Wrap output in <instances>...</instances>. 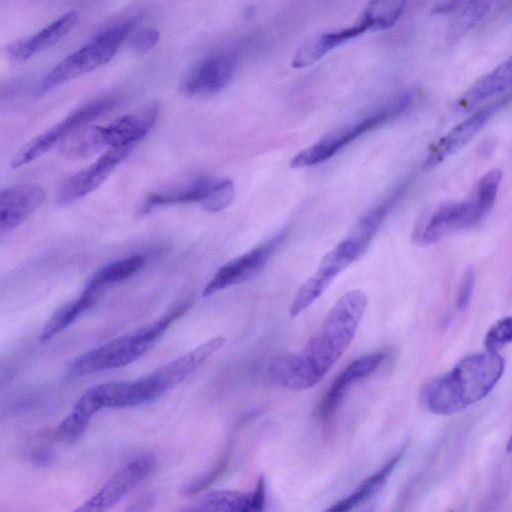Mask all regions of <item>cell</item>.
I'll return each mask as SVG.
<instances>
[{
	"mask_svg": "<svg viewBox=\"0 0 512 512\" xmlns=\"http://www.w3.org/2000/svg\"><path fill=\"white\" fill-rule=\"evenodd\" d=\"M368 304L359 289L344 293L325 316L321 329L306 344L303 355L324 376L352 342Z\"/></svg>",
	"mask_w": 512,
	"mask_h": 512,
	"instance_id": "3957f363",
	"label": "cell"
},
{
	"mask_svg": "<svg viewBox=\"0 0 512 512\" xmlns=\"http://www.w3.org/2000/svg\"><path fill=\"white\" fill-rule=\"evenodd\" d=\"M99 295V292L84 288L81 295L64 304L50 317L39 335L40 341H48L66 329L96 302Z\"/></svg>",
	"mask_w": 512,
	"mask_h": 512,
	"instance_id": "d4e9b609",
	"label": "cell"
},
{
	"mask_svg": "<svg viewBox=\"0 0 512 512\" xmlns=\"http://www.w3.org/2000/svg\"><path fill=\"white\" fill-rule=\"evenodd\" d=\"M230 459V451H225L214 467L201 476L185 483L180 488L183 495L196 494L213 484L226 470Z\"/></svg>",
	"mask_w": 512,
	"mask_h": 512,
	"instance_id": "4dcf8cb0",
	"label": "cell"
},
{
	"mask_svg": "<svg viewBox=\"0 0 512 512\" xmlns=\"http://www.w3.org/2000/svg\"><path fill=\"white\" fill-rule=\"evenodd\" d=\"M493 0H469L451 22L448 37L456 41L476 25L488 12Z\"/></svg>",
	"mask_w": 512,
	"mask_h": 512,
	"instance_id": "f546056e",
	"label": "cell"
},
{
	"mask_svg": "<svg viewBox=\"0 0 512 512\" xmlns=\"http://www.w3.org/2000/svg\"><path fill=\"white\" fill-rule=\"evenodd\" d=\"M146 263L143 254H132L111 261L99 268L86 282L87 289L101 293L109 285L123 281L138 272Z\"/></svg>",
	"mask_w": 512,
	"mask_h": 512,
	"instance_id": "cb8c5ba5",
	"label": "cell"
},
{
	"mask_svg": "<svg viewBox=\"0 0 512 512\" xmlns=\"http://www.w3.org/2000/svg\"><path fill=\"white\" fill-rule=\"evenodd\" d=\"M76 21L77 13L69 11L34 35L15 41L9 45L7 52L14 60L24 61L65 37L74 27Z\"/></svg>",
	"mask_w": 512,
	"mask_h": 512,
	"instance_id": "44dd1931",
	"label": "cell"
},
{
	"mask_svg": "<svg viewBox=\"0 0 512 512\" xmlns=\"http://www.w3.org/2000/svg\"><path fill=\"white\" fill-rule=\"evenodd\" d=\"M385 358V353L376 352L361 356L349 363L331 383L317 407V417L329 418L338 408L347 389L355 382L373 373Z\"/></svg>",
	"mask_w": 512,
	"mask_h": 512,
	"instance_id": "e0dca14e",
	"label": "cell"
},
{
	"mask_svg": "<svg viewBox=\"0 0 512 512\" xmlns=\"http://www.w3.org/2000/svg\"><path fill=\"white\" fill-rule=\"evenodd\" d=\"M192 305V300H183L153 323L127 335L115 338L73 359L68 372L74 376L124 367L149 351L171 324L180 318Z\"/></svg>",
	"mask_w": 512,
	"mask_h": 512,
	"instance_id": "7a4b0ae2",
	"label": "cell"
},
{
	"mask_svg": "<svg viewBox=\"0 0 512 512\" xmlns=\"http://www.w3.org/2000/svg\"><path fill=\"white\" fill-rule=\"evenodd\" d=\"M268 376L273 384L293 391L310 389L324 377L303 354L274 358L269 364Z\"/></svg>",
	"mask_w": 512,
	"mask_h": 512,
	"instance_id": "ac0fdd59",
	"label": "cell"
},
{
	"mask_svg": "<svg viewBox=\"0 0 512 512\" xmlns=\"http://www.w3.org/2000/svg\"><path fill=\"white\" fill-rule=\"evenodd\" d=\"M85 393L98 410L137 406L163 395L151 374L136 380L99 384Z\"/></svg>",
	"mask_w": 512,
	"mask_h": 512,
	"instance_id": "4fadbf2b",
	"label": "cell"
},
{
	"mask_svg": "<svg viewBox=\"0 0 512 512\" xmlns=\"http://www.w3.org/2000/svg\"><path fill=\"white\" fill-rule=\"evenodd\" d=\"M159 114V105L150 103L125 114L105 126L82 129L64 145L65 154L83 156L104 147L134 146L154 126Z\"/></svg>",
	"mask_w": 512,
	"mask_h": 512,
	"instance_id": "277c9868",
	"label": "cell"
},
{
	"mask_svg": "<svg viewBox=\"0 0 512 512\" xmlns=\"http://www.w3.org/2000/svg\"><path fill=\"white\" fill-rule=\"evenodd\" d=\"M509 343H512V316L496 321L487 331L484 340L486 350L495 352Z\"/></svg>",
	"mask_w": 512,
	"mask_h": 512,
	"instance_id": "1f68e13d",
	"label": "cell"
},
{
	"mask_svg": "<svg viewBox=\"0 0 512 512\" xmlns=\"http://www.w3.org/2000/svg\"><path fill=\"white\" fill-rule=\"evenodd\" d=\"M133 147L110 148L92 164L66 178L58 187L57 203L66 205L94 191L131 153Z\"/></svg>",
	"mask_w": 512,
	"mask_h": 512,
	"instance_id": "8fae6325",
	"label": "cell"
},
{
	"mask_svg": "<svg viewBox=\"0 0 512 512\" xmlns=\"http://www.w3.org/2000/svg\"><path fill=\"white\" fill-rule=\"evenodd\" d=\"M156 458L152 454L140 455L119 471H117L104 486L85 501L77 511L99 512L106 510L127 493H129L140 482L147 478L155 469Z\"/></svg>",
	"mask_w": 512,
	"mask_h": 512,
	"instance_id": "30bf717a",
	"label": "cell"
},
{
	"mask_svg": "<svg viewBox=\"0 0 512 512\" xmlns=\"http://www.w3.org/2000/svg\"><path fill=\"white\" fill-rule=\"evenodd\" d=\"M134 24L135 19H128L97 34L85 45L57 63L42 79L38 92L45 93L108 63Z\"/></svg>",
	"mask_w": 512,
	"mask_h": 512,
	"instance_id": "8992f818",
	"label": "cell"
},
{
	"mask_svg": "<svg viewBox=\"0 0 512 512\" xmlns=\"http://www.w3.org/2000/svg\"><path fill=\"white\" fill-rule=\"evenodd\" d=\"M507 452H512V433L508 439L507 445H506Z\"/></svg>",
	"mask_w": 512,
	"mask_h": 512,
	"instance_id": "8d00e7d4",
	"label": "cell"
},
{
	"mask_svg": "<svg viewBox=\"0 0 512 512\" xmlns=\"http://www.w3.org/2000/svg\"><path fill=\"white\" fill-rule=\"evenodd\" d=\"M285 237L286 232L282 231L250 251L225 263L208 281L202 295L208 297L251 279L265 266Z\"/></svg>",
	"mask_w": 512,
	"mask_h": 512,
	"instance_id": "9c48e42d",
	"label": "cell"
},
{
	"mask_svg": "<svg viewBox=\"0 0 512 512\" xmlns=\"http://www.w3.org/2000/svg\"><path fill=\"white\" fill-rule=\"evenodd\" d=\"M214 178H201L183 187L150 193L141 204L140 213L172 204L197 203L201 207L208 198Z\"/></svg>",
	"mask_w": 512,
	"mask_h": 512,
	"instance_id": "603a6c76",
	"label": "cell"
},
{
	"mask_svg": "<svg viewBox=\"0 0 512 512\" xmlns=\"http://www.w3.org/2000/svg\"><path fill=\"white\" fill-rule=\"evenodd\" d=\"M29 457L32 463L39 466L49 465L54 458L53 453L49 449L42 447L32 450L29 454Z\"/></svg>",
	"mask_w": 512,
	"mask_h": 512,
	"instance_id": "e575fe53",
	"label": "cell"
},
{
	"mask_svg": "<svg viewBox=\"0 0 512 512\" xmlns=\"http://www.w3.org/2000/svg\"><path fill=\"white\" fill-rule=\"evenodd\" d=\"M413 100L412 93H401L364 118L327 133L317 142L297 153L291 159L290 167L300 169L328 160L360 136L405 113Z\"/></svg>",
	"mask_w": 512,
	"mask_h": 512,
	"instance_id": "5b68a950",
	"label": "cell"
},
{
	"mask_svg": "<svg viewBox=\"0 0 512 512\" xmlns=\"http://www.w3.org/2000/svg\"><path fill=\"white\" fill-rule=\"evenodd\" d=\"M265 501V480L263 476H260L256 488L252 493L253 511H259L263 509Z\"/></svg>",
	"mask_w": 512,
	"mask_h": 512,
	"instance_id": "d590c367",
	"label": "cell"
},
{
	"mask_svg": "<svg viewBox=\"0 0 512 512\" xmlns=\"http://www.w3.org/2000/svg\"><path fill=\"white\" fill-rule=\"evenodd\" d=\"M96 412L91 403L82 395L77 400L70 413L51 433V436L62 441H76L82 436Z\"/></svg>",
	"mask_w": 512,
	"mask_h": 512,
	"instance_id": "4316f807",
	"label": "cell"
},
{
	"mask_svg": "<svg viewBox=\"0 0 512 512\" xmlns=\"http://www.w3.org/2000/svg\"><path fill=\"white\" fill-rule=\"evenodd\" d=\"M370 29H373L371 22L362 16L358 23L350 27L315 35L298 48L291 64L294 68L310 66L335 47L360 36Z\"/></svg>",
	"mask_w": 512,
	"mask_h": 512,
	"instance_id": "ffe728a7",
	"label": "cell"
},
{
	"mask_svg": "<svg viewBox=\"0 0 512 512\" xmlns=\"http://www.w3.org/2000/svg\"><path fill=\"white\" fill-rule=\"evenodd\" d=\"M505 361L486 350L465 357L424 390L426 407L437 415H453L486 397L503 375Z\"/></svg>",
	"mask_w": 512,
	"mask_h": 512,
	"instance_id": "6da1fadb",
	"label": "cell"
},
{
	"mask_svg": "<svg viewBox=\"0 0 512 512\" xmlns=\"http://www.w3.org/2000/svg\"><path fill=\"white\" fill-rule=\"evenodd\" d=\"M196 509L225 512L253 511L252 493L231 490L213 491L198 502Z\"/></svg>",
	"mask_w": 512,
	"mask_h": 512,
	"instance_id": "83f0119b",
	"label": "cell"
},
{
	"mask_svg": "<svg viewBox=\"0 0 512 512\" xmlns=\"http://www.w3.org/2000/svg\"><path fill=\"white\" fill-rule=\"evenodd\" d=\"M225 341L221 336L212 338L152 372L162 392L166 393L193 374L225 344Z\"/></svg>",
	"mask_w": 512,
	"mask_h": 512,
	"instance_id": "d6986e66",
	"label": "cell"
},
{
	"mask_svg": "<svg viewBox=\"0 0 512 512\" xmlns=\"http://www.w3.org/2000/svg\"><path fill=\"white\" fill-rule=\"evenodd\" d=\"M45 191L35 183L16 185L0 192V231L25 222L44 202Z\"/></svg>",
	"mask_w": 512,
	"mask_h": 512,
	"instance_id": "2e32d148",
	"label": "cell"
},
{
	"mask_svg": "<svg viewBox=\"0 0 512 512\" xmlns=\"http://www.w3.org/2000/svg\"><path fill=\"white\" fill-rule=\"evenodd\" d=\"M404 449L391 458L379 471L368 477L352 494L335 503L328 511L343 512L366 502L386 483L403 455Z\"/></svg>",
	"mask_w": 512,
	"mask_h": 512,
	"instance_id": "484cf974",
	"label": "cell"
},
{
	"mask_svg": "<svg viewBox=\"0 0 512 512\" xmlns=\"http://www.w3.org/2000/svg\"><path fill=\"white\" fill-rule=\"evenodd\" d=\"M118 102L119 99L115 96H105L74 110L57 124L24 145L13 157L12 167H20L39 158L55 144L65 140L85 124L112 110Z\"/></svg>",
	"mask_w": 512,
	"mask_h": 512,
	"instance_id": "ba28073f",
	"label": "cell"
},
{
	"mask_svg": "<svg viewBox=\"0 0 512 512\" xmlns=\"http://www.w3.org/2000/svg\"><path fill=\"white\" fill-rule=\"evenodd\" d=\"M406 0H371L363 15L373 25V30L392 27L404 11Z\"/></svg>",
	"mask_w": 512,
	"mask_h": 512,
	"instance_id": "f1b7e54d",
	"label": "cell"
},
{
	"mask_svg": "<svg viewBox=\"0 0 512 512\" xmlns=\"http://www.w3.org/2000/svg\"><path fill=\"white\" fill-rule=\"evenodd\" d=\"M475 283V273L472 268H468L460 281L459 289H458V295L456 300V306L458 310L465 309L472 296L473 288Z\"/></svg>",
	"mask_w": 512,
	"mask_h": 512,
	"instance_id": "836d02e7",
	"label": "cell"
},
{
	"mask_svg": "<svg viewBox=\"0 0 512 512\" xmlns=\"http://www.w3.org/2000/svg\"><path fill=\"white\" fill-rule=\"evenodd\" d=\"M493 205L494 200L474 186L465 200L435 209L415 228L413 237L421 244L434 243L453 232L476 225Z\"/></svg>",
	"mask_w": 512,
	"mask_h": 512,
	"instance_id": "52a82bcc",
	"label": "cell"
},
{
	"mask_svg": "<svg viewBox=\"0 0 512 512\" xmlns=\"http://www.w3.org/2000/svg\"><path fill=\"white\" fill-rule=\"evenodd\" d=\"M237 66L234 54L206 57L191 66L182 76L179 89L188 96H206L221 91L231 80Z\"/></svg>",
	"mask_w": 512,
	"mask_h": 512,
	"instance_id": "7c38bea8",
	"label": "cell"
},
{
	"mask_svg": "<svg viewBox=\"0 0 512 512\" xmlns=\"http://www.w3.org/2000/svg\"><path fill=\"white\" fill-rule=\"evenodd\" d=\"M349 251L338 243L321 260L316 272L299 288L289 308L290 317H296L313 304L332 281L355 261Z\"/></svg>",
	"mask_w": 512,
	"mask_h": 512,
	"instance_id": "5bb4252c",
	"label": "cell"
},
{
	"mask_svg": "<svg viewBox=\"0 0 512 512\" xmlns=\"http://www.w3.org/2000/svg\"><path fill=\"white\" fill-rule=\"evenodd\" d=\"M507 100L508 98L504 97L481 108L440 138L429 151L424 163L425 169L436 166L447 157L461 150L478 132H480L492 115L498 111Z\"/></svg>",
	"mask_w": 512,
	"mask_h": 512,
	"instance_id": "9a60e30c",
	"label": "cell"
},
{
	"mask_svg": "<svg viewBox=\"0 0 512 512\" xmlns=\"http://www.w3.org/2000/svg\"><path fill=\"white\" fill-rule=\"evenodd\" d=\"M512 86V55L491 72L477 80L459 99L457 106L469 110L481 101Z\"/></svg>",
	"mask_w": 512,
	"mask_h": 512,
	"instance_id": "7402d4cb",
	"label": "cell"
},
{
	"mask_svg": "<svg viewBox=\"0 0 512 512\" xmlns=\"http://www.w3.org/2000/svg\"><path fill=\"white\" fill-rule=\"evenodd\" d=\"M158 30L148 27L139 30L131 39L130 46L137 54H145L150 51L159 41Z\"/></svg>",
	"mask_w": 512,
	"mask_h": 512,
	"instance_id": "d6a6232c",
	"label": "cell"
}]
</instances>
